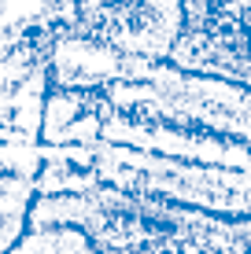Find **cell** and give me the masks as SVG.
I'll return each mask as SVG.
<instances>
[{"label": "cell", "mask_w": 251, "mask_h": 254, "mask_svg": "<svg viewBox=\"0 0 251 254\" xmlns=\"http://www.w3.org/2000/svg\"><path fill=\"white\" fill-rule=\"evenodd\" d=\"M41 140L126 203L251 225V85L92 41L48 45Z\"/></svg>", "instance_id": "obj_1"}, {"label": "cell", "mask_w": 251, "mask_h": 254, "mask_svg": "<svg viewBox=\"0 0 251 254\" xmlns=\"http://www.w3.org/2000/svg\"><path fill=\"white\" fill-rule=\"evenodd\" d=\"M185 26L188 0H0V59L11 52L48 56L56 41L167 59Z\"/></svg>", "instance_id": "obj_2"}]
</instances>
